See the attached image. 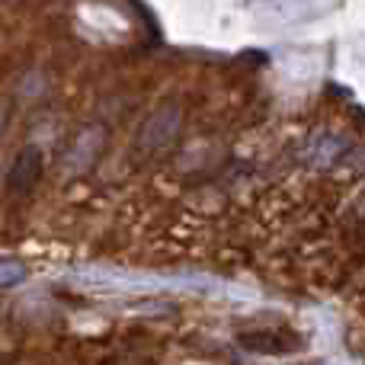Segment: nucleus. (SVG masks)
I'll return each instance as SVG.
<instances>
[{
	"mask_svg": "<svg viewBox=\"0 0 365 365\" xmlns=\"http://www.w3.org/2000/svg\"><path fill=\"white\" fill-rule=\"evenodd\" d=\"M240 346L263 356H285L302 346V336L292 330H250V334H240Z\"/></svg>",
	"mask_w": 365,
	"mask_h": 365,
	"instance_id": "f257e3e1",
	"label": "nucleus"
},
{
	"mask_svg": "<svg viewBox=\"0 0 365 365\" xmlns=\"http://www.w3.org/2000/svg\"><path fill=\"white\" fill-rule=\"evenodd\" d=\"M42 167H45L42 151H38L36 145L23 148V151L16 154V160H13L10 173H6V186H10L13 192H29L38 182V177H42Z\"/></svg>",
	"mask_w": 365,
	"mask_h": 365,
	"instance_id": "f03ea898",
	"label": "nucleus"
},
{
	"mask_svg": "<svg viewBox=\"0 0 365 365\" xmlns=\"http://www.w3.org/2000/svg\"><path fill=\"white\" fill-rule=\"evenodd\" d=\"M26 269L19 263H0V289H10V285L23 282Z\"/></svg>",
	"mask_w": 365,
	"mask_h": 365,
	"instance_id": "7ed1b4c3",
	"label": "nucleus"
}]
</instances>
